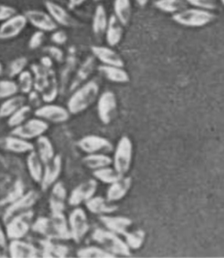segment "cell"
<instances>
[{
	"instance_id": "6da1fadb",
	"label": "cell",
	"mask_w": 224,
	"mask_h": 258,
	"mask_svg": "<svg viewBox=\"0 0 224 258\" xmlns=\"http://www.w3.org/2000/svg\"><path fill=\"white\" fill-rule=\"evenodd\" d=\"M99 86L96 81H89L81 85L73 91L67 101V108L72 115L80 114L86 110L97 98Z\"/></svg>"
},
{
	"instance_id": "7a4b0ae2",
	"label": "cell",
	"mask_w": 224,
	"mask_h": 258,
	"mask_svg": "<svg viewBox=\"0 0 224 258\" xmlns=\"http://www.w3.org/2000/svg\"><path fill=\"white\" fill-rule=\"evenodd\" d=\"M216 16L211 11L200 8H188L180 11L172 15V20L176 23L187 28H201L215 20Z\"/></svg>"
},
{
	"instance_id": "3957f363",
	"label": "cell",
	"mask_w": 224,
	"mask_h": 258,
	"mask_svg": "<svg viewBox=\"0 0 224 258\" xmlns=\"http://www.w3.org/2000/svg\"><path fill=\"white\" fill-rule=\"evenodd\" d=\"M91 239L98 244L102 245L107 251L114 255L130 256L131 251L126 242L122 240L112 231L96 228L91 234Z\"/></svg>"
},
{
	"instance_id": "277c9868",
	"label": "cell",
	"mask_w": 224,
	"mask_h": 258,
	"mask_svg": "<svg viewBox=\"0 0 224 258\" xmlns=\"http://www.w3.org/2000/svg\"><path fill=\"white\" fill-rule=\"evenodd\" d=\"M133 159V143L129 137L123 136L117 144L115 156L113 159L114 168L120 174H127L130 171Z\"/></svg>"
},
{
	"instance_id": "5b68a950",
	"label": "cell",
	"mask_w": 224,
	"mask_h": 258,
	"mask_svg": "<svg viewBox=\"0 0 224 258\" xmlns=\"http://www.w3.org/2000/svg\"><path fill=\"white\" fill-rule=\"evenodd\" d=\"M34 212L30 210L21 213L6 222V233L8 240L23 239L32 228Z\"/></svg>"
},
{
	"instance_id": "8992f818",
	"label": "cell",
	"mask_w": 224,
	"mask_h": 258,
	"mask_svg": "<svg viewBox=\"0 0 224 258\" xmlns=\"http://www.w3.org/2000/svg\"><path fill=\"white\" fill-rule=\"evenodd\" d=\"M49 129V122L35 116V118H28L21 125L14 128L11 134L30 141L44 135Z\"/></svg>"
},
{
	"instance_id": "52a82bcc",
	"label": "cell",
	"mask_w": 224,
	"mask_h": 258,
	"mask_svg": "<svg viewBox=\"0 0 224 258\" xmlns=\"http://www.w3.org/2000/svg\"><path fill=\"white\" fill-rule=\"evenodd\" d=\"M70 236L76 243H80L87 234L90 226L87 214L82 208H75L68 218Z\"/></svg>"
},
{
	"instance_id": "ba28073f",
	"label": "cell",
	"mask_w": 224,
	"mask_h": 258,
	"mask_svg": "<svg viewBox=\"0 0 224 258\" xmlns=\"http://www.w3.org/2000/svg\"><path fill=\"white\" fill-rule=\"evenodd\" d=\"M38 193L35 190H29L20 197L19 199L11 203L4 213L3 221L6 223L13 217L17 216L21 213L30 211L38 200Z\"/></svg>"
},
{
	"instance_id": "9c48e42d",
	"label": "cell",
	"mask_w": 224,
	"mask_h": 258,
	"mask_svg": "<svg viewBox=\"0 0 224 258\" xmlns=\"http://www.w3.org/2000/svg\"><path fill=\"white\" fill-rule=\"evenodd\" d=\"M35 115L39 118L45 120L46 122L63 123L70 119V113L68 108L50 102L42 104L36 108Z\"/></svg>"
},
{
	"instance_id": "30bf717a",
	"label": "cell",
	"mask_w": 224,
	"mask_h": 258,
	"mask_svg": "<svg viewBox=\"0 0 224 258\" xmlns=\"http://www.w3.org/2000/svg\"><path fill=\"white\" fill-rule=\"evenodd\" d=\"M98 188V181L96 179H89L77 185L70 192L68 198V203L72 207H77L81 204L85 203L95 195Z\"/></svg>"
},
{
	"instance_id": "8fae6325",
	"label": "cell",
	"mask_w": 224,
	"mask_h": 258,
	"mask_svg": "<svg viewBox=\"0 0 224 258\" xmlns=\"http://www.w3.org/2000/svg\"><path fill=\"white\" fill-rule=\"evenodd\" d=\"M28 21L25 14H16L0 25V40L16 38L24 31Z\"/></svg>"
},
{
	"instance_id": "7c38bea8",
	"label": "cell",
	"mask_w": 224,
	"mask_h": 258,
	"mask_svg": "<svg viewBox=\"0 0 224 258\" xmlns=\"http://www.w3.org/2000/svg\"><path fill=\"white\" fill-rule=\"evenodd\" d=\"M77 146L85 154H98L109 153L114 149L113 144L107 139L97 135H88L82 138Z\"/></svg>"
},
{
	"instance_id": "4fadbf2b",
	"label": "cell",
	"mask_w": 224,
	"mask_h": 258,
	"mask_svg": "<svg viewBox=\"0 0 224 258\" xmlns=\"http://www.w3.org/2000/svg\"><path fill=\"white\" fill-rule=\"evenodd\" d=\"M28 23L37 30L44 33H52L57 29V24L54 21L48 12L32 9L25 13Z\"/></svg>"
},
{
	"instance_id": "5bb4252c",
	"label": "cell",
	"mask_w": 224,
	"mask_h": 258,
	"mask_svg": "<svg viewBox=\"0 0 224 258\" xmlns=\"http://www.w3.org/2000/svg\"><path fill=\"white\" fill-rule=\"evenodd\" d=\"M117 108V99L112 91H105L98 97L97 110L98 118L104 124H108L112 121L113 115Z\"/></svg>"
},
{
	"instance_id": "9a60e30c",
	"label": "cell",
	"mask_w": 224,
	"mask_h": 258,
	"mask_svg": "<svg viewBox=\"0 0 224 258\" xmlns=\"http://www.w3.org/2000/svg\"><path fill=\"white\" fill-rule=\"evenodd\" d=\"M63 170V160L60 155H56L52 161L44 165L41 187L43 191L48 190L58 181Z\"/></svg>"
},
{
	"instance_id": "2e32d148",
	"label": "cell",
	"mask_w": 224,
	"mask_h": 258,
	"mask_svg": "<svg viewBox=\"0 0 224 258\" xmlns=\"http://www.w3.org/2000/svg\"><path fill=\"white\" fill-rule=\"evenodd\" d=\"M46 10L49 13L54 21L57 25H61L65 28H73L77 25V22L68 11L63 8L59 4L54 2L52 0H46L44 2Z\"/></svg>"
},
{
	"instance_id": "e0dca14e",
	"label": "cell",
	"mask_w": 224,
	"mask_h": 258,
	"mask_svg": "<svg viewBox=\"0 0 224 258\" xmlns=\"http://www.w3.org/2000/svg\"><path fill=\"white\" fill-rule=\"evenodd\" d=\"M50 239L63 241H68L71 239L68 219L64 215V213H51Z\"/></svg>"
},
{
	"instance_id": "ac0fdd59",
	"label": "cell",
	"mask_w": 224,
	"mask_h": 258,
	"mask_svg": "<svg viewBox=\"0 0 224 258\" xmlns=\"http://www.w3.org/2000/svg\"><path fill=\"white\" fill-rule=\"evenodd\" d=\"M7 250L10 257L14 258H35L38 257L41 253L35 245L22 241V239L11 240L7 246Z\"/></svg>"
},
{
	"instance_id": "d6986e66",
	"label": "cell",
	"mask_w": 224,
	"mask_h": 258,
	"mask_svg": "<svg viewBox=\"0 0 224 258\" xmlns=\"http://www.w3.org/2000/svg\"><path fill=\"white\" fill-rule=\"evenodd\" d=\"M68 200L67 189L62 181H56L50 188L49 194V208L51 213H61L64 212L66 201Z\"/></svg>"
},
{
	"instance_id": "ffe728a7",
	"label": "cell",
	"mask_w": 224,
	"mask_h": 258,
	"mask_svg": "<svg viewBox=\"0 0 224 258\" xmlns=\"http://www.w3.org/2000/svg\"><path fill=\"white\" fill-rule=\"evenodd\" d=\"M92 55L103 64L124 67V60L116 50L105 46L93 45L91 47Z\"/></svg>"
},
{
	"instance_id": "44dd1931",
	"label": "cell",
	"mask_w": 224,
	"mask_h": 258,
	"mask_svg": "<svg viewBox=\"0 0 224 258\" xmlns=\"http://www.w3.org/2000/svg\"><path fill=\"white\" fill-rule=\"evenodd\" d=\"M99 220L107 230L112 231L116 234L125 236L129 232V227L132 226L133 221L130 218L124 216H109L106 214L100 215Z\"/></svg>"
},
{
	"instance_id": "7402d4cb",
	"label": "cell",
	"mask_w": 224,
	"mask_h": 258,
	"mask_svg": "<svg viewBox=\"0 0 224 258\" xmlns=\"http://www.w3.org/2000/svg\"><path fill=\"white\" fill-rule=\"evenodd\" d=\"M0 145L3 149L13 154H28L31 151L35 150V146L29 140L12 134L11 136L3 139Z\"/></svg>"
},
{
	"instance_id": "603a6c76",
	"label": "cell",
	"mask_w": 224,
	"mask_h": 258,
	"mask_svg": "<svg viewBox=\"0 0 224 258\" xmlns=\"http://www.w3.org/2000/svg\"><path fill=\"white\" fill-rule=\"evenodd\" d=\"M132 186V178L130 176L121 178L119 181L110 184L106 191V200L108 202H116L125 198Z\"/></svg>"
},
{
	"instance_id": "cb8c5ba5",
	"label": "cell",
	"mask_w": 224,
	"mask_h": 258,
	"mask_svg": "<svg viewBox=\"0 0 224 258\" xmlns=\"http://www.w3.org/2000/svg\"><path fill=\"white\" fill-rule=\"evenodd\" d=\"M123 27L115 14L110 16L105 32V40L110 47L118 45L122 41L123 36Z\"/></svg>"
},
{
	"instance_id": "d4e9b609",
	"label": "cell",
	"mask_w": 224,
	"mask_h": 258,
	"mask_svg": "<svg viewBox=\"0 0 224 258\" xmlns=\"http://www.w3.org/2000/svg\"><path fill=\"white\" fill-rule=\"evenodd\" d=\"M26 162L28 173L32 180L36 183H41L44 170V163L42 162L41 158L39 157L38 154L35 150L28 153Z\"/></svg>"
},
{
	"instance_id": "484cf974",
	"label": "cell",
	"mask_w": 224,
	"mask_h": 258,
	"mask_svg": "<svg viewBox=\"0 0 224 258\" xmlns=\"http://www.w3.org/2000/svg\"><path fill=\"white\" fill-rule=\"evenodd\" d=\"M107 203L109 202L106 199H104L100 196H93L84 204L90 213L98 215L110 214L115 213L116 210L118 209L117 206H109Z\"/></svg>"
},
{
	"instance_id": "4316f807",
	"label": "cell",
	"mask_w": 224,
	"mask_h": 258,
	"mask_svg": "<svg viewBox=\"0 0 224 258\" xmlns=\"http://www.w3.org/2000/svg\"><path fill=\"white\" fill-rule=\"evenodd\" d=\"M42 257H66L70 252L69 248L65 245L55 243L51 239H47L41 241Z\"/></svg>"
},
{
	"instance_id": "83f0119b",
	"label": "cell",
	"mask_w": 224,
	"mask_h": 258,
	"mask_svg": "<svg viewBox=\"0 0 224 258\" xmlns=\"http://www.w3.org/2000/svg\"><path fill=\"white\" fill-rule=\"evenodd\" d=\"M35 151L37 153L39 157L41 158L44 165L52 161L53 158L56 156L55 148L52 142L45 135L39 137L36 139L35 145Z\"/></svg>"
},
{
	"instance_id": "f1b7e54d",
	"label": "cell",
	"mask_w": 224,
	"mask_h": 258,
	"mask_svg": "<svg viewBox=\"0 0 224 258\" xmlns=\"http://www.w3.org/2000/svg\"><path fill=\"white\" fill-rule=\"evenodd\" d=\"M98 70L104 77L115 83H127L130 81V75L123 67H113L102 64L98 67Z\"/></svg>"
},
{
	"instance_id": "f546056e",
	"label": "cell",
	"mask_w": 224,
	"mask_h": 258,
	"mask_svg": "<svg viewBox=\"0 0 224 258\" xmlns=\"http://www.w3.org/2000/svg\"><path fill=\"white\" fill-rule=\"evenodd\" d=\"M59 92V81L56 77V72L54 71V69H49L47 84L41 93L43 102H45V103L53 102L58 96Z\"/></svg>"
},
{
	"instance_id": "4dcf8cb0",
	"label": "cell",
	"mask_w": 224,
	"mask_h": 258,
	"mask_svg": "<svg viewBox=\"0 0 224 258\" xmlns=\"http://www.w3.org/2000/svg\"><path fill=\"white\" fill-rule=\"evenodd\" d=\"M27 98L24 94H15L11 97L7 98L2 101L0 104V117L8 118L12 114L26 104Z\"/></svg>"
},
{
	"instance_id": "1f68e13d",
	"label": "cell",
	"mask_w": 224,
	"mask_h": 258,
	"mask_svg": "<svg viewBox=\"0 0 224 258\" xmlns=\"http://www.w3.org/2000/svg\"><path fill=\"white\" fill-rule=\"evenodd\" d=\"M95 67V60L93 56H89L84 61V63L81 64L79 69L77 70V74L75 75L73 80L70 85V91H74L77 87L82 84H84V81L87 80L90 74L92 73L93 68Z\"/></svg>"
},
{
	"instance_id": "d6a6232c",
	"label": "cell",
	"mask_w": 224,
	"mask_h": 258,
	"mask_svg": "<svg viewBox=\"0 0 224 258\" xmlns=\"http://www.w3.org/2000/svg\"><path fill=\"white\" fill-rule=\"evenodd\" d=\"M108 16L105 7L98 5L95 8L94 14L92 18V31L96 35L104 34L108 24Z\"/></svg>"
},
{
	"instance_id": "836d02e7",
	"label": "cell",
	"mask_w": 224,
	"mask_h": 258,
	"mask_svg": "<svg viewBox=\"0 0 224 258\" xmlns=\"http://www.w3.org/2000/svg\"><path fill=\"white\" fill-rule=\"evenodd\" d=\"M83 163L86 168L96 170L98 168L109 167L110 165L113 164V159L108 155L102 153L90 154H87L83 159Z\"/></svg>"
},
{
	"instance_id": "e575fe53",
	"label": "cell",
	"mask_w": 224,
	"mask_h": 258,
	"mask_svg": "<svg viewBox=\"0 0 224 258\" xmlns=\"http://www.w3.org/2000/svg\"><path fill=\"white\" fill-rule=\"evenodd\" d=\"M114 12L116 17L123 26H127L130 22L132 14V7L130 0H115Z\"/></svg>"
},
{
	"instance_id": "d590c367",
	"label": "cell",
	"mask_w": 224,
	"mask_h": 258,
	"mask_svg": "<svg viewBox=\"0 0 224 258\" xmlns=\"http://www.w3.org/2000/svg\"><path fill=\"white\" fill-rule=\"evenodd\" d=\"M49 70L40 63H33L31 66L32 74L34 75V89L40 93H42L47 84Z\"/></svg>"
},
{
	"instance_id": "8d00e7d4",
	"label": "cell",
	"mask_w": 224,
	"mask_h": 258,
	"mask_svg": "<svg viewBox=\"0 0 224 258\" xmlns=\"http://www.w3.org/2000/svg\"><path fill=\"white\" fill-rule=\"evenodd\" d=\"M92 174L96 180L101 181L105 184H112L114 182L119 181L121 178L123 177V174L116 171V168H109V167L93 170Z\"/></svg>"
},
{
	"instance_id": "74e56055",
	"label": "cell",
	"mask_w": 224,
	"mask_h": 258,
	"mask_svg": "<svg viewBox=\"0 0 224 258\" xmlns=\"http://www.w3.org/2000/svg\"><path fill=\"white\" fill-rule=\"evenodd\" d=\"M154 7L166 14H175L186 8L184 0H156Z\"/></svg>"
},
{
	"instance_id": "f35d334b",
	"label": "cell",
	"mask_w": 224,
	"mask_h": 258,
	"mask_svg": "<svg viewBox=\"0 0 224 258\" xmlns=\"http://www.w3.org/2000/svg\"><path fill=\"white\" fill-rule=\"evenodd\" d=\"M77 257L81 258H115L116 255L107 251L105 248L97 246H88L80 248L77 251Z\"/></svg>"
},
{
	"instance_id": "ab89813d",
	"label": "cell",
	"mask_w": 224,
	"mask_h": 258,
	"mask_svg": "<svg viewBox=\"0 0 224 258\" xmlns=\"http://www.w3.org/2000/svg\"><path fill=\"white\" fill-rule=\"evenodd\" d=\"M33 108L28 104H25L19 108L18 110L14 112V114L8 117L7 120V124L11 128H16L18 126L21 125L22 123H24L30 116Z\"/></svg>"
},
{
	"instance_id": "60d3db41",
	"label": "cell",
	"mask_w": 224,
	"mask_h": 258,
	"mask_svg": "<svg viewBox=\"0 0 224 258\" xmlns=\"http://www.w3.org/2000/svg\"><path fill=\"white\" fill-rule=\"evenodd\" d=\"M19 92L22 94H28L34 90V75L31 71L24 70L18 75Z\"/></svg>"
},
{
	"instance_id": "b9f144b4",
	"label": "cell",
	"mask_w": 224,
	"mask_h": 258,
	"mask_svg": "<svg viewBox=\"0 0 224 258\" xmlns=\"http://www.w3.org/2000/svg\"><path fill=\"white\" fill-rule=\"evenodd\" d=\"M146 237V233L142 229L133 231V232H128L125 235L127 245L130 247V249L137 250L142 248L144 245Z\"/></svg>"
},
{
	"instance_id": "7bdbcfd3",
	"label": "cell",
	"mask_w": 224,
	"mask_h": 258,
	"mask_svg": "<svg viewBox=\"0 0 224 258\" xmlns=\"http://www.w3.org/2000/svg\"><path fill=\"white\" fill-rule=\"evenodd\" d=\"M76 64H77L76 56H74V54H71V55L70 54L67 57L65 67L63 68L62 74H61V79L59 81L60 92L63 91V88H65L66 85L68 84L69 80H70V75L72 74L74 68L76 67Z\"/></svg>"
},
{
	"instance_id": "ee69618b",
	"label": "cell",
	"mask_w": 224,
	"mask_h": 258,
	"mask_svg": "<svg viewBox=\"0 0 224 258\" xmlns=\"http://www.w3.org/2000/svg\"><path fill=\"white\" fill-rule=\"evenodd\" d=\"M28 59L26 56H19L17 58L13 60L7 69V74L10 79L18 77L19 74H21L23 71L26 70L28 67Z\"/></svg>"
},
{
	"instance_id": "f6af8a7d",
	"label": "cell",
	"mask_w": 224,
	"mask_h": 258,
	"mask_svg": "<svg viewBox=\"0 0 224 258\" xmlns=\"http://www.w3.org/2000/svg\"><path fill=\"white\" fill-rule=\"evenodd\" d=\"M19 93L17 82L8 79L0 80V101H4Z\"/></svg>"
},
{
	"instance_id": "bcb514c9",
	"label": "cell",
	"mask_w": 224,
	"mask_h": 258,
	"mask_svg": "<svg viewBox=\"0 0 224 258\" xmlns=\"http://www.w3.org/2000/svg\"><path fill=\"white\" fill-rule=\"evenodd\" d=\"M43 51H44L46 55L50 56L53 61L57 62V63H63L64 60H65L63 49L59 48L57 45L47 46L43 49Z\"/></svg>"
},
{
	"instance_id": "7dc6e473",
	"label": "cell",
	"mask_w": 224,
	"mask_h": 258,
	"mask_svg": "<svg viewBox=\"0 0 224 258\" xmlns=\"http://www.w3.org/2000/svg\"><path fill=\"white\" fill-rule=\"evenodd\" d=\"M191 6L200 9L207 11H214L217 8L216 0H186Z\"/></svg>"
},
{
	"instance_id": "c3c4849f",
	"label": "cell",
	"mask_w": 224,
	"mask_h": 258,
	"mask_svg": "<svg viewBox=\"0 0 224 258\" xmlns=\"http://www.w3.org/2000/svg\"><path fill=\"white\" fill-rule=\"evenodd\" d=\"M44 40H45L44 32L40 31V30L35 31V33H33V35H31V37L28 41L29 49H33V50L39 49L42 45Z\"/></svg>"
},
{
	"instance_id": "681fc988",
	"label": "cell",
	"mask_w": 224,
	"mask_h": 258,
	"mask_svg": "<svg viewBox=\"0 0 224 258\" xmlns=\"http://www.w3.org/2000/svg\"><path fill=\"white\" fill-rule=\"evenodd\" d=\"M28 95V100L27 101H28V105L32 108H35L36 109L40 106H42V103H43V100H42V94L40 92L34 89Z\"/></svg>"
},
{
	"instance_id": "f907efd6",
	"label": "cell",
	"mask_w": 224,
	"mask_h": 258,
	"mask_svg": "<svg viewBox=\"0 0 224 258\" xmlns=\"http://www.w3.org/2000/svg\"><path fill=\"white\" fill-rule=\"evenodd\" d=\"M17 14V10L8 5L0 4V22L2 23Z\"/></svg>"
},
{
	"instance_id": "816d5d0a",
	"label": "cell",
	"mask_w": 224,
	"mask_h": 258,
	"mask_svg": "<svg viewBox=\"0 0 224 258\" xmlns=\"http://www.w3.org/2000/svg\"><path fill=\"white\" fill-rule=\"evenodd\" d=\"M50 40L51 42L55 44V45L60 46L65 44L68 40V36L67 34L63 30H55L52 32V35L50 36Z\"/></svg>"
},
{
	"instance_id": "f5cc1de1",
	"label": "cell",
	"mask_w": 224,
	"mask_h": 258,
	"mask_svg": "<svg viewBox=\"0 0 224 258\" xmlns=\"http://www.w3.org/2000/svg\"><path fill=\"white\" fill-rule=\"evenodd\" d=\"M39 63L46 69H53V67H54V61L52 58L46 54L40 58V63Z\"/></svg>"
},
{
	"instance_id": "db71d44e",
	"label": "cell",
	"mask_w": 224,
	"mask_h": 258,
	"mask_svg": "<svg viewBox=\"0 0 224 258\" xmlns=\"http://www.w3.org/2000/svg\"><path fill=\"white\" fill-rule=\"evenodd\" d=\"M7 241H8V238H7L6 230H4L2 225L0 224V248H2V249L7 248V246H8Z\"/></svg>"
},
{
	"instance_id": "11a10c76",
	"label": "cell",
	"mask_w": 224,
	"mask_h": 258,
	"mask_svg": "<svg viewBox=\"0 0 224 258\" xmlns=\"http://www.w3.org/2000/svg\"><path fill=\"white\" fill-rule=\"evenodd\" d=\"M87 0H69V7L70 9H75L77 7H79L85 3Z\"/></svg>"
},
{
	"instance_id": "9f6ffc18",
	"label": "cell",
	"mask_w": 224,
	"mask_h": 258,
	"mask_svg": "<svg viewBox=\"0 0 224 258\" xmlns=\"http://www.w3.org/2000/svg\"><path fill=\"white\" fill-rule=\"evenodd\" d=\"M150 0H136V2L138 4V6H140L141 7H144L148 3H149Z\"/></svg>"
},
{
	"instance_id": "6f0895ef",
	"label": "cell",
	"mask_w": 224,
	"mask_h": 258,
	"mask_svg": "<svg viewBox=\"0 0 224 258\" xmlns=\"http://www.w3.org/2000/svg\"><path fill=\"white\" fill-rule=\"evenodd\" d=\"M4 72V68H3V64L1 63V62H0V76L3 74Z\"/></svg>"
},
{
	"instance_id": "680465c9",
	"label": "cell",
	"mask_w": 224,
	"mask_h": 258,
	"mask_svg": "<svg viewBox=\"0 0 224 258\" xmlns=\"http://www.w3.org/2000/svg\"><path fill=\"white\" fill-rule=\"evenodd\" d=\"M4 252L2 251V248H0V257H6L7 255H4Z\"/></svg>"
},
{
	"instance_id": "91938a15",
	"label": "cell",
	"mask_w": 224,
	"mask_h": 258,
	"mask_svg": "<svg viewBox=\"0 0 224 258\" xmlns=\"http://www.w3.org/2000/svg\"><path fill=\"white\" fill-rule=\"evenodd\" d=\"M221 3H222V5L224 6V0H221Z\"/></svg>"
},
{
	"instance_id": "94428289",
	"label": "cell",
	"mask_w": 224,
	"mask_h": 258,
	"mask_svg": "<svg viewBox=\"0 0 224 258\" xmlns=\"http://www.w3.org/2000/svg\"><path fill=\"white\" fill-rule=\"evenodd\" d=\"M94 1H100V0H94Z\"/></svg>"
}]
</instances>
